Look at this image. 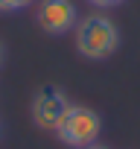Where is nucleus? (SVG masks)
<instances>
[{
    "instance_id": "1",
    "label": "nucleus",
    "mask_w": 140,
    "mask_h": 149,
    "mask_svg": "<svg viewBox=\"0 0 140 149\" xmlns=\"http://www.w3.org/2000/svg\"><path fill=\"white\" fill-rule=\"evenodd\" d=\"M73 41H76V53L82 58L105 61L120 50V29L108 15L91 12V15L79 18V24L73 29Z\"/></svg>"
},
{
    "instance_id": "2",
    "label": "nucleus",
    "mask_w": 140,
    "mask_h": 149,
    "mask_svg": "<svg viewBox=\"0 0 140 149\" xmlns=\"http://www.w3.org/2000/svg\"><path fill=\"white\" fill-rule=\"evenodd\" d=\"M99 132H102V117H99L94 108H88V105H73V102H70L64 120H61L58 129H55V137H58L64 146L85 149V146L96 143Z\"/></svg>"
},
{
    "instance_id": "3",
    "label": "nucleus",
    "mask_w": 140,
    "mask_h": 149,
    "mask_svg": "<svg viewBox=\"0 0 140 149\" xmlns=\"http://www.w3.org/2000/svg\"><path fill=\"white\" fill-rule=\"evenodd\" d=\"M67 108H70V100H67L64 91L55 88V85H44V88H38L35 97H32V102H29L32 123H35L41 132H55L58 123L64 120Z\"/></svg>"
},
{
    "instance_id": "4",
    "label": "nucleus",
    "mask_w": 140,
    "mask_h": 149,
    "mask_svg": "<svg viewBox=\"0 0 140 149\" xmlns=\"http://www.w3.org/2000/svg\"><path fill=\"white\" fill-rule=\"evenodd\" d=\"M35 24L47 35H67L79 24V9L73 0H38L35 9Z\"/></svg>"
},
{
    "instance_id": "5",
    "label": "nucleus",
    "mask_w": 140,
    "mask_h": 149,
    "mask_svg": "<svg viewBox=\"0 0 140 149\" xmlns=\"http://www.w3.org/2000/svg\"><path fill=\"white\" fill-rule=\"evenodd\" d=\"M32 6V0H0V12H21Z\"/></svg>"
},
{
    "instance_id": "6",
    "label": "nucleus",
    "mask_w": 140,
    "mask_h": 149,
    "mask_svg": "<svg viewBox=\"0 0 140 149\" xmlns=\"http://www.w3.org/2000/svg\"><path fill=\"white\" fill-rule=\"evenodd\" d=\"M88 3H91L94 9H102V12H108V9H117V6H123L125 0H88Z\"/></svg>"
},
{
    "instance_id": "7",
    "label": "nucleus",
    "mask_w": 140,
    "mask_h": 149,
    "mask_svg": "<svg viewBox=\"0 0 140 149\" xmlns=\"http://www.w3.org/2000/svg\"><path fill=\"white\" fill-rule=\"evenodd\" d=\"M3 58H6V50H3V41H0V67H3Z\"/></svg>"
},
{
    "instance_id": "8",
    "label": "nucleus",
    "mask_w": 140,
    "mask_h": 149,
    "mask_svg": "<svg viewBox=\"0 0 140 149\" xmlns=\"http://www.w3.org/2000/svg\"><path fill=\"white\" fill-rule=\"evenodd\" d=\"M85 149H108V146H102V143H91V146H85Z\"/></svg>"
},
{
    "instance_id": "9",
    "label": "nucleus",
    "mask_w": 140,
    "mask_h": 149,
    "mask_svg": "<svg viewBox=\"0 0 140 149\" xmlns=\"http://www.w3.org/2000/svg\"><path fill=\"white\" fill-rule=\"evenodd\" d=\"M0 134H3V126H0Z\"/></svg>"
}]
</instances>
